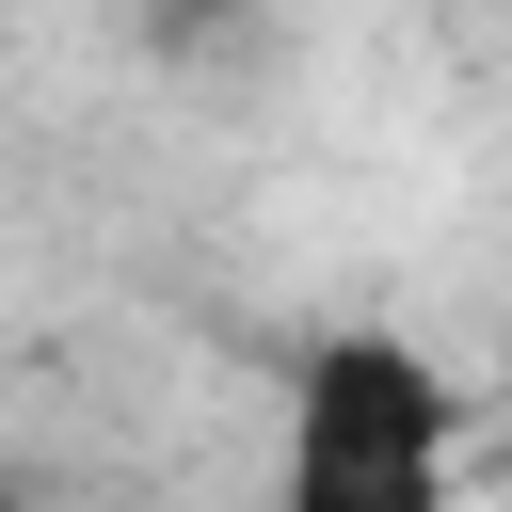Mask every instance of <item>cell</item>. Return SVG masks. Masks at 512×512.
Returning a JSON list of instances; mask_svg holds the SVG:
<instances>
[{"instance_id":"1","label":"cell","mask_w":512,"mask_h":512,"mask_svg":"<svg viewBox=\"0 0 512 512\" xmlns=\"http://www.w3.org/2000/svg\"><path fill=\"white\" fill-rule=\"evenodd\" d=\"M464 496V384L384 336L336 320L288 368V432H272V512H448Z\"/></svg>"},{"instance_id":"2","label":"cell","mask_w":512,"mask_h":512,"mask_svg":"<svg viewBox=\"0 0 512 512\" xmlns=\"http://www.w3.org/2000/svg\"><path fill=\"white\" fill-rule=\"evenodd\" d=\"M160 16H176V32H208V16H224V0H160Z\"/></svg>"},{"instance_id":"3","label":"cell","mask_w":512,"mask_h":512,"mask_svg":"<svg viewBox=\"0 0 512 512\" xmlns=\"http://www.w3.org/2000/svg\"><path fill=\"white\" fill-rule=\"evenodd\" d=\"M0 512H16V480H0Z\"/></svg>"}]
</instances>
